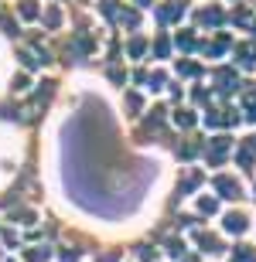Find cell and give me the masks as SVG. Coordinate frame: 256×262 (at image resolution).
Here are the masks:
<instances>
[{"label":"cell","instance_id":"cell-8","mask_svg":"<svg viewBox=\"0 0 256 262\" xmlns=\"http://www.w3.org/2000/svg\"><path fill=\"white\" fill-rule=\"evenodd\" d=\"M232 262H256V252H249V249H239V252L232 255Z\"/></svg>","mask_w":256,"mask_h":262},{"label":"cell","instance_id":"cell-15","mask_svg":"<svg viewBox=\"0 0 256 262\" xmlns=\"http://www.w3.org/2000/svg\"><path fill=\"white\" fill-rule=\"evenodd\" d=\"M137 4H147V0H137Z\"/></svg>","mask_w":256,"mask_h":262},{"label":"cell","instance_id":"cell-9","mask_svg":"<svg viewBox=\"0 0 256 262\" xmlns=\"http://www.w3.org/2000/svg\"><path fill=\"white\" fill-rule=\"evenodd\" d=\"M178 72H181V75H198V65H191V61H181V65H178Z\"/></svg>","mask_w":256,"mask_h":262},{"label":"cell","instance_id":"cell-12","mask_svg":"<svg viewBox=\"0 0 256 262\" xmlns=\"http://www.w3.org/2000/svg\"><path fill=\"white\" fill-rule=\"evenodd\" d=\"M178 45H181V48H195V38H191V34H178Z\"/></svg>","mask_w":256,"mask_h":262},{"label":"cell","instance_id":"cell-11","mask_svg":"<svg viewBox=\"0 0 256 262\" xmlns=\"http://www.w3.org/2000/svg\"><path fill=\"white\" fill-rule=\"evenodd\" d=\"M202 20H205V24H219V20H222V14H219V10H205V14H202Z\"/></svg>","mask_w":256,"mask_h":262},{"label":"cell","instance_id":"cell-2","mask_svg":"<svg viewBox=\"0 0 256 262\" xmlns=\"http://www.w3.org/2000/svg\"><path fill=\"white\" fill-rule=\"evenodd\" d=\"M215 187H219L226 198H239V194H243V187H239L232 177H215Z\"/></svg>","mask_w":256,"mask_h":262},{"label":"cell","instance_id":"cell-10","mask_svg":"<svg viewBox=\"0 0 256 262\" xmlns=\"http://www.w3.org/2000/svg\"><path fill=\"white\" fill-rule=\"evenodd\" d=\"M198 208H202V214H215V201H212V198H202Z\"/></svg>","mask_w":256,"mask_h":262},{"label":"cell","instance_id":"cell-7","mask_svg":"<svg viewBox=\"0 0 256 262\" xmlns=\"http://www.w3.org/2000/svg\"><path fill=\"white\" fill-rule=\"evenodd\" d=\"M198 242L205 245V252H222V245H219V238H212V235H198Z\"/></svg>","mask_w":256,"mask_h":262},{"label":"cell","instance_id":"cell-1","mask_svg":"<svg viewBox=\"0 0 256 262\" xmlns=\"http://www.w3.org/2000/svg\"><path fill=\"white\" fill-rule=\"evenodd\" d=\"M185 14V4L181 0H174V4H168V7H157V20L161 24H171V20H178Z\"/></svg>","mask_w":256,"mask_h":262},{"label":"cell","instance_id":"cell-3","mask_svg":"<svg viewBox=\"0 0 256 262\" xmlns=\"http://www.w3.org/2000/svg\"><path fill=\"white\" fill-rule=\"evenodd\" d=\"M253 157H256V136H249L246 143H243V150H239V164L249 167V164H253Z\"/></svg>","mask_w":256,"mask_h":262},{"label":"cell","instance_id":"cell-14","mask_svg":"<svg viewBox=\"0 0 256 262\" xmlns=\"http://www.w3.org/2000/svg\"><path fill=\"white\" fill-rule=\"evenodd\" d=\"M249 119H256V106H253V109H249Z\"/></svg>","mask_w":256,"mask_h":262},{"label":"cell","instance_id":"cell-6","mask_svg":"<svg viewBox=\"0 0 256 262\" xmlns=\"http://www.w3.org/2000/svg\"><path fill=\"white\" fill-rule=\"evenodd\" d=\"M219 92H229V89L236 85V75H232V72H219Z\"/></svg>","mask_w":256,"mask_h":262},{"label":"cell","instance_id":"cell-4","mask_svg":"<svg viewBox=\"0 0 256 262\" xmlns=\"http://www.w3.org/2000/svg\"><path fill=\"white\" fill-rule=\"evenodd\" d=\"M226 150H229V140H215V146L208 150V160H212V164H219V160L226 157Z\"/></svg>","mask_w":256,"mask_h":262},{"label":"cell","instance_id":"cell-13","mask_svg":"<svg viewBox=\"0 0 256 262\" xmlns=\"http://www.w3.org/2000/svg\"><path fill=\"white\" fill-rule=\"evenodd\" d=\"M178 123H181V126H191L195 116H191V113H178Z\"/></svg>","mask_w":256,"mask_h":262},{"label":"cell","instance_id":"cell-5","mask_svg":"<svg viewBox=\"0 0 256 262\" xmlns=\"http://www.w3.org/2000/svg\"><path fill=\"white\" fill-rule=\"evenodd\" d=\"M226 232H246V218H243V214H229L226 218Z\"/></svg>","mask_w":256,"mask_h":262}]
</instances>
